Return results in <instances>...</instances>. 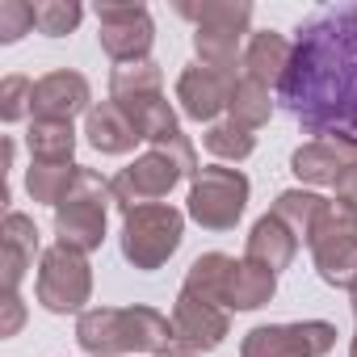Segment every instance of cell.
I'll use <instances>...</instances> for the list:
<instances>
[{
	"label": "cell",
	"mask_w": 357,
	"mask_h": 357,
	"mask_svg": "<svg viewBox=\"0 0 357 357\" xmlns=\"http://www.w3.org/2000/svg\"><path fill=\"white\" fill-rule=\"evenodd\" d=\"M349 294H353V315H357V278H353V286H349Z\"/></svg>",
	"instance_id": "836d02e7"
},
{
	"label": "cell",
	"mask_w": 357,
	"mask_h": 357,
	"mask_svg": "<svg viewBox=\"0 0 357 357\" xmlns=\"http://www.w3.org/2000/svg\"><path fill=\"white\" fill-rule=\"evenodd\" d=\"M84 135H89V143H93L101 155H126V151L139 143L135 122H130L114 101H101V105L89 109V118H84Z\"/></svg>",
	"instance_id": "d6986e66"
},
{
	"label": "cell",
	"mask_w": 357,
	"mask_h": 357,
	"mask_svg": "<svg viewBox=\"0 0 357 357\" xmlns=\"http://www.w3.org/2000/svg\"><path fill=\"white\" fill-rule=\"evenodd\" d=\"M290 55H294V43L286 38V34H278V30H257L252 38H248V47H244V59H240V76H248V80H257V84H265V89H278L282 84V76H286V68H290Z\"/></svg>",
	"instance_id": "e0dca14e"
},
{
	"label": "cell",
	"mask_w": 357,
	"mask_h": 357,
	"mask_svg": "<svg viewBox=\"0 0 357 357\" xmlns=\"http://www.w3.org/2000/svg\"><path fill=\"white\" fill-rule=\"evenodd\" d=\"M349 357H357V336H353V344H349Z\"/></svg>",
	"instance_id": "e575fe53"
},
{
	"label": "cell",
	"mask_w": 357,
	"mask_h": 357,
	"mask_svg": "<svg viewBox=\"0 0 357 357\" xmlns=\"http://www.w3.org/2000/svg\"><path fill=\"white\" fill-rule=\"evenodd\" d=\"M84 9L76 5V0H43V5H34V26L47 34V38H63L80 26Z\"/></svg>",
	"instance_id": "83f0119b"
},
{
	"label": "cell",
	"mask_w": 357,
	"mask_h": 357,
	"mask_svg": "<svg viewBox=\"0 0 357 357\" xmlns=\"http://www.w3.org/2000/svg\"><path fill=\"white\" fill-rule=\"evenodd\" d=\"M30 114H34V84L26 76H5L0 80V118L22 122Z\"/></svg>",
	"instance_id": "f1b7e54d"
},
{
	"label": "cell",
	"mask_w": 357,
	"mask_h": 357,
	"mask_svg": "<svg viewBox=\"0 0 357 357\" xmlns=\"http://www.w3.org/2000/svg\"><path fill=\"white\" fill-rule=\"evenodd\" d=\"M227 114H231V122H240L244 130L265 126V122H269V114H273V89H265V84H257V80L240 76V80H236V93H231Z\"/></svg>",
	"instance_id": "484cf974"
},
{
	"label": "cell",
	"mask_w": 357,
	"mask_h": 357,
	"mask_svg": "<svg viewBox=\"0 0 357 357\" xmlns=\"http://www.w3.org/2000/svg\"><path fill=\"white\" fill-rule=\"evenodd\" d=\"M336 198H340V202H349V206H357V164H349V168H344V176L336 181Z\"/></svg>",
	"instance_id": "1f68e13d"
},
{
	"label": "cell",
	"mask_w": 357,
	"mask_h": 357,
	"mask_svg": "<svg viewBox=\"0 0 357 357\" xmlns=\"http://www.w3.org/2000/svg\"><path fill=\"white\" fill-rule=\"evenodd\" d=\"M151 93H164V76L151 59L114 68V76H109V101L114 105H126V101H139V97H151Z\"/></svg>",
	"instance_id": "603a6c76"
},
{
	"label": "cell",
	"mask_w": 357,
	"mask_h": 357,
	"mask_svg": "<svg viewBox=\"0 0 357 357\" xmlns=\"http://www.w3.org/2000/svg\"><path fill=\"white\" fill-rule=\"evenodd\" d=\"M76 172H80V164H43V160H30V168H26V190H30L34 202L59 206L68 198V190L76 185Z\"/></svg>",
	"instance_id": "7402d4cb"
},
{
	"label": "cell",
	"mask_w": 357,
	"mask_h": 357,
	"mask_svg": "<svg viewBox=\"0 0 357 357\" xmlns=\"http://www.w3.org/2000/svg\"><path fill=\"white\" fill-rule=\"evenodd\" d=\"M89 80L80 72H47L34 84V118L43 122H72L76 114H89Z\"/></svg>",
	"instance_id": "9a60e30c"
},
{
	"label": "cell",
	"mask_w": 357,
	"mask_h": 357,
	"mask_svg": "<svg viewBox=\"0 0 357 357\" xmlns=\"http://www.w3.org/2000/svg\"><path fill=\"white\" fill-rule=\"evenodd\" d=\"M311 257H315V273L328 286H353L357 278V206L332 198L324 206V215L311 227Z\"/></svg>",
	"instance_id": "8992f818"
},
{
	"label": "cell",
	"mask_w": 357,
	"mask_h": 357,
	"mask_svg": "<svg viewBox=\"0 0 357 357\" xmlns=\"http://www.w3.org/2000/svg\"><path fill=\"white\" fill-rule=\"evenodd\" d=\"M231 269H236V257H227V252H206V257H198V261L190 265L181 290L194 294V298H206V303L223 307V294H227V278H231Z\"/></svg>",
	"instance_id": "44dd1931"
},
{
	"label": "cell",
	"mask_w": 357,
	"mask_h": 357,
	"mask_svg": "<svg viewBox=\"0 0 357 357\" xmlns=\"http://www.w3.org/2000/svg\"><path fill=\"white\" fill-rule=\"evenodd\" d=\"M76 344L89 357H122V353H164L176 344L172 319L151 307H93L76 319Z\"/></svg>",
	"instance_id": "7a4b0ae2"
},
{
	"label": "cell",
	"mask_w": 357,
	"mask_h": 357,
	"mask_svg": "<svg viewBox=\"0 0 357 357\" xmlns=\"http://www.w3.org/2000/svg\"><path fill=\"white\" fill-rule=\"evenodd\" d=\"M5 319H0V336H17V328L26 324V307H22V298L17 294H5Z\"/></svg>",
	"instance_id": "4dcf8cb0"
},
{
	"label": "cell",
	"mask_w": 357,
	"mask_h": 357,
	"mask_svg": "<svg viewBox=\"0 0 357 357\" xmlns=\"http://www.w3.org/2000/svg\"><path fill=\"white\" fill-rule=\"evenodd\" d=\"M357 164V139H311L290 155V172L307 185H332L344 176V168Z\"/></svg>",
	"instance_id": "5bb4252c"
},
{
	"label": "cell",
	"mask_w": 357,
	"mask_h": 357,
	"mask_svg": "<svg viewBox=\"0 0 357 357\" xmlns=\"http://www.w3.org/2000/svg\"><path fill=\"white\" fill-rule=\"evenodd\" d=\"M278 294V273L252 265V261H236L231 278H227V294H223V311H257Z\"/></svg>",
	"instance_id": "ffe728a7"
},
{
	"label": "cell",
	"mask_w": 357,
	"mask_h": 357,
	"mask_svg": "<svg viewBox=\"0 0 357 357\" xmlns=\"http://www.w3.org/2000/svg\"><path fill=\"white\" fill-rule=\"evenodd\" d=\"M236 72H219V68H206V63H194L181 72L176 80V101H181V114L194 118V122H211L231 105V93H236Z\"/></svg>",
	"instance_id": "7c38bea8"
},
{
	"label": "cell",
	"mask_w": 357,
	"mask_h": 357,
	"mask_svg": "<svg viewBox=\"0 0 357 357\" xmlns=\"http://www.w3.org/2000/svg\"><path fill=\"white\" fill-rule=\"evenodd\" d=\"M324 206H328V198H319V194H311V190H282L269 215H278L298 240H311V227H315V219L324 215Z\"/></svg>",
	"instance_id": "d4e9b609"
},
{
	"label": "cell",
	"mask_w": 357,
	"mask_h": 357,
	"mask_svg": "<svg viewBox=\"0 0 357 357\" xmlns=\"http://www.w3.org/2000/svg\"><path fill=\"white\" fill-rule=\"evenodd\" d=\"M278 101L307 135L357 139V5L319 9L298 26Z\"/></svg>",
	"instance_id": "6da1fadb"
},
{
	"label": "cell",
	"mask_w": 357,
	"mask_h": 357,
	"mask_svg": "<svg viewBox=\"0 0 357 357\" xmlns=\"http://www.w3.org/2000/svg\"><path fill=\"white\" fill-rule=\"evenodd\" d=\"M26 143H30V155L43 160V164H72L76 130H72V122H43V118H34Z\"/></svg>",
	"instance_id": "cb8c5ba5"
},
{
	"label": "cell",
	"mask_w": 357,
	"mask_h": 357,
	"mask_svg": "<svg viewBox=\"0 0 357 357\" xmlns=\"http://www.w3.org/2000/svg\"><path fill=\"white\" fill-rule=\"evenodd\" d=\"M336 344V328L328 319L303 324H261L244 336L240 357H324Z\"/></svg>",
	"instance_id": "9c48e42d"
},
{
	"label": "cell",
	"mask_w": 357,
	"mask_h": 357,
	"mask_svg": "<svg viewBox=\"0 0 357 357\" xmlns=\"http://www.w3.org/2000/svg\"><path fill=\"white\" fill-rule=\"evenodd\" d=\"M155 357H198V353H190V349H181V344H172V349H164V353H155Z\"/></svg>",
	"instance_id": "d6a6232c"
},
{
	"label": "cell",
	"mask_w": 357,
	"mask_h": 357,
	"mask_svg": "<svg viewBox=\"0 0 357 357\" xmlns=\"http://www.w3.org/2000/svg\"><path fill=\"white\" fill-rule=\"evenodd\" d=\"M93 294V269H89V257L76 252V248H47L43 252V265H38V303L55 315H68V311H80Z\"/></svg>",
	"instance_id": "ba28073f"
},
{
	"label": "cell",
	"mask_w": 357,
	"mask_h": 357,
	"mask_svg": "<svg viewBox=\"0 0 357 357\" xmlns=\"http://www.w3.org/2000/svg\"><path fill=\"white\" fill-rule=\"evenodd\" d=\"M34 30V5L26 0H0V43H17Z\"/></svg>",
	"instance_id": "f546056e"
},
{
	"label": "cell",
	"mask_w": 357,
	"mask_h": 357,
	"mask_svg": "<svg viewBox=\"0 0 357 357\" xmlns=\"http://www.w3.org/2000/svg\"><path fill=\"white\" fill-rule=\"evenodd\" d=\"M298 244H303V240H298L278 215H265V219L252 223V236H248V252H244V261H252V265H261V269H269V273H282V269H290Z\"/></svg>",
	"instance_id": "ac0fdd59"
},
{
	"label": "cell",
	"mask_w": 357,
	"mask_h": 357,
	"mask_svg": "<svg viewBox=\"0 0 357 357\" xmlns=\"http://www.w3.org/2000/svg\"><path fill=\"white\" fill-rule=\"evenodd\" d=\"M202 139H206L211 155H219V160H236V164H240V160H248V155H252V147H257L252 130H244V126H240V122H231V118H227V122H215Z\"/></svg>",
	"instance_id": "4316f807"
},
{
	"label": "cell",
	"mask_w": 357,
	"mask_h": 357,
	"mask_svg": "<svg viewBox=\"0 0 357 357\" xmlns=\"http://www.w3.org/2000/svg\"><path fill=\"white\" fill-rule=\"evenodd\" d=\"M97 26H101V51L114 63H139L151 51L155 26L143 5H97Z\"/></svg>",
	"instance_id": "8fae6325"
},
{
	"label": "cell",
	"mask_w": 357,
	"mask_h": 357,
	"mask_svg": "<svg viewBox=\"0 0 357 357\" xmlns=\"http://www.w3.org/2000/svg\"><path fill=\"white\" fill-rule=\"evenodd\" d=\"M109 181H101V172L80 168L76 172V185L68 190V198L55 206V236L63 248L76 252H97L105 240V215H109Z\"/></svg>",
	"instance_id": "277c9868"
},
{
	"label": "cell",
	"mask_w": 357,
	"mask_h": 357,
	"mask_svg": "<svg viewBox=\"0 0 357 357\" xmlns=\"http://www.w3.org/2000/svg\"><path fill=\"white\" fill-rule=\"evenodd\" d=\"M172 332H176V344H181V349L211 353L227 336V311L181 290V294H176V307H172Z\"/></svg>",
	"instance_id": "4fadbf2b"
},
{
	"label": "cell",
	"mask_w": 357,
	"mask_h": 357,
	"mask_svg": "<svg viewBox=\"0 0 357 357\" xmlns=\"http://www.w3.org/2000/svg\"><path fill=\"white\" fill-rule=\"evenodd\" d=\"M176 13L194 22V51L198 63L219 68V72H236L240 43L248 34L252 22V5L248 0H206V5H176Z\"/></svg>",
	"instance_id": "3957f363"
},
{
	"label": "cell",
	"mask_w": 357,
	"mask_h": 357,
	"mask_svg": "<svg viewBox=\"0 0 357 357\" xmlns=\"http://www.w3.org/2000/svg\"><path fill=\"white\" fill-rule=\"evenodd\" d=\"M181 168H176L168 155H160V151H143L135 164H126L114 181H109V194H114V206L122 211V215H130V211H139V206H151V202H160V198H168L172 194V185L181 181Z\"/></svg>",
	"instance_id": "30bf717a"
},
{
	"label": "cell",
	"mask_w": 357,
	"mask_h": 357,
	"mask_svg": "<svg viewBox=\"0 0 357 357\" xmlns=\"http://www.w3.org/2000/svg\"><path fill=\"white\" fill-rule=\"evenodd\" d=\"M248 206V176L240 168H198L190 185V219L202 223L206 231H231Z\"/></svg>",
	"instance_id": "52a82bcc"
},
{
	"label": "cell",
	"mask_w": 357,
	"mask_h": 357,
	"mask_svg": "<svg viewBox=\"0 0 357 357\" xmlns=\"http://www.w3.org/2000/svg\"><path fill=\"white\" fill-rule=\"evenodd\" d=\"M181 236H185V215L168 202H151L122 215V257L143 273L160 269L181 248Z\"/></svg>",
	"instance_id": "5b68a950"
},
{
	"label": "cell",
	"mask_w": 357,
	"mask_h": 357,
	"mask_svg": "<svg viewBox=\"0 0 357 357\" xmlns=\"http://www.w3.org/2000/svg\"><path fill=\"white\" fill-rule=\"evenodd\" d=\"M34 252H38V227L30 215L22 211H9L5 215V227H0V265H5V294H17L26 269L34 265Z\"/></svg>",
	"instance_id": "2e32d148"
}]
</instances>
